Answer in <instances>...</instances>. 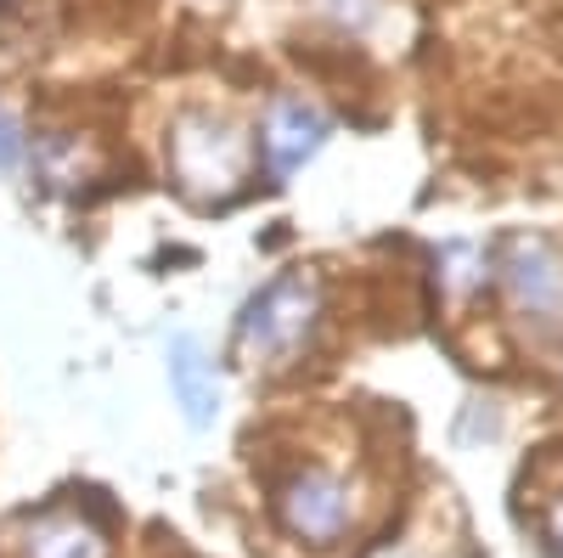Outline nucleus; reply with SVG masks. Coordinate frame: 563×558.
<instances>
[{"label": "nucleus", "instance_id": "nucleus-5", "mask_svg": "<svg viewBox=\"0 0 563 558\" xmlns=\"http://www.w3.org/2000/svg\"><path fill=\"white\" fill-rule=\"evenodd\" d=\"M327 130H333V124H327V113H321L316 102H305V97L276 102V108L265 113V135H260L265 164H271L276 175H299V169L321 153Z\"/></svg>", "mask_w": 563, "mask_h": 558}, {"label": "nucleus", "instance_id": "nucleus-2", "mask_svg": "<svg viewBox=\"0 0 563 558\" xmlns=\"http://www.w3.org/2000/svg\"><path fill=\"white\" fill-rule=\"evenodd\" d=\"M321 321V283L310 271H282L249 299L238 321V350L249 366H288Z\"/></svg>", "mask_w": 563, "mask_h": 558}, {"label": "nucleus", "instance_id": "nucleus-7", "mask_svg": "<svg viewBox=\"0 0 563 558\" xmlns=\"http://www.w3.org/2000/svg\"><path fill=\"white\" fill-rule=\"evenodd\" d=\"M29 558H108V536L90 519L57 507L29 525Z\"/></svg>", "mask_w": 563, "mask_h": 558}, {"label": "nucleus", "instance_id": "nucleus-8", "mask_svg": "<svg viewBox=\"0 0 563 558\" xmlns=\"http://www.w3.org/2000/svg\"><path fill=\"white\" fill-rule=\"evenodd\" d=\"M23 130H18V119L7 113V108H0V175H7V169H18L23 164Z\"/></svg>", "mask_w": 563, "mask_h": 558}, {"label": "nucleus", "instance_id": "nucleus-9", "mask_svg": "<svg viewBox=\"0 0 563 558\" xmlns=\"http://www.w3.org/2000/svg\"><path fill=\"white\" fill-rule=\"evenodd\" d=\"M547 547L563 558V496H552V507H547Z\"/></svg>", "mask_w": 563, "mask_h": 558}, {"label": "nucleus", "instance_id": "nucleus-4", "mask_svg": "<svg viewBox=\"0 0 563 558\" xmlns=\"http://www.w3.org/2000/svg\"><path fill=\"white\" fill-rule=\"evenodd\" d=\"M501 283L530 321H552L563 310V260L547 238H512L501 249Z\"/></svg>", "mask_w": 563, "mask_h": 558}, {"label": "nucleus", "instance_id": "nucleus-1", "mask_svg": "<svg viewBox=\"0 0 563 558\" xmlns=\"http://www.w3.org/2000/svg\"><path fill=\"white\" fill-rule=\"evenodd\" d=\"M254 169V142L220 113H180L169 130V175L192 204H225Z\"/></svg>", "mask_w": 563, "mask_h": 558}, {"label": "nucleus", "instance_id": "nucleus-6", "mask_svg": "<svg viewBox=\"0 0 563 558\" xmlns=\"http://www.w3.org/2000/svg\"><path fill=\"white\" fill-rule=\"evenodd\" d=\"M164 361H169V395H175L180 417H186L192 429H209L214 417H220V401H225L209 350H203L192 333H175L169 350H164Z\"/></svg>", "mask_w": 563, "mask_h": 558}, {"label": "nucleus", "instance_id": "nucleus-3", "mask_svg": "<svg viewBox=\"0 0 563 558\" xmlns=\"http://www.w3.org/2000/svg\"><path fill=\"white\" fill-rule=\"evenodd\" d=\"M276 519L299 541H339L355 519V491L333 469H299L276 491Z\"/></svg>", "mask_w": 563, "mask_h": 558}]
</instances>
